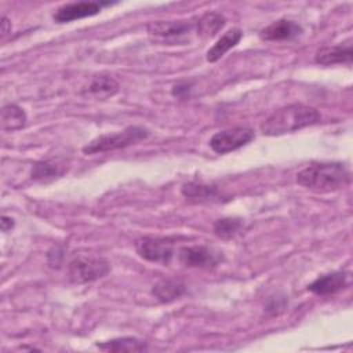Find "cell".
<instances>
[{"label":"cell","instance_id":"1","mask_svg":"<svg viewBox=\"0 0 353 353\" xmlns=\"http://www.w3.org/2000/svg\"><path fill=\"white\" fill-rule=\"evenodd\" d=\"M321 120L319 110L303 103H291L274 110L261 124V131L268 137H279L314 125Z\"/></svg>","mask_w":353,"mask_h":353},{"label":"cell","instance_id":"2","mask_svg":"<svg viewBox=\"0 0 353 353\" xmlns=\"http://www.w3.org/2000/svg\"><path fill=\"white\" fill-rule=\"evenodd\" d=\"M296 182L316 193H330L350 183V172L342 163H312L296 174Z\"/></svg>","mask_w":353,"mask_h":353},{"label":"cell","instance_id":"3","mask_svg":"<svg viewBox=\"0 0 353 353\" xmlns=\"http://www.w3.org/2000/svg\"><path fill=\"white\" fill-rule=\"evenodd\" d=\"M149 137V130L145 127L131 125L124 128L123 131L113 134H103L92 139L83 148L84 154H95L103 152H112L116 149L127 148L130 145H135Z\"/></svg>","mask_w":353,"mask_h":353},{"label":"cell","instance_id":"4","mask_svg":"<svg viewBox=\"0 0 353 353\" xmlns=\"http://www.w3.org/2000/svg\"><path fill=\"white\" fill-rule=\"evenodd\" d=\"M110 270V263L102 256L77 255L69 262V279L74 284L91 283L105 277Z\"/></svg>","mask_w":353,"mask_h":353},{"label":"cell","instance_id":"5","mask_svg":"<svg viewBox=\"0 0 353 353\" xmlns=\"http://www.w3.org/2000/svg\"><path fill=\"white\" fill-rule=\"evenodd\" d=\"M254 138V130L248 127H233L214 134L210 139V148L218 154H225L243 148Z\"/></svg>","mask_w":353,"mask_h":353},{"label":"cell","instance_id":"6","mask_svg":"<svg viewBox=\"0 0 353 353\" xmlns=\"http://www.w3.org/2000/svg\"><path fill=\"white\" fill-rule=\"evenodd\" d=\"M135 251L146 261L168 265L174 255V241L164 237H141L135 241Z\"/></svg>","mask_w":353,"mask_h":353},{"label":"cell","instance_id":"7","mask_svg":"<svg viewBox=\"0 0 353 353\" xmlns=\"http://www.w3.org/2000/svg\"><path fill=\"white\" fill-rule=\"evenodd\" d=\"M178 261L186 268H210L216 266L222 255L205 245H186L178 251Z\"/></svg>","mask_w":353,"mask_h":353},{"label":"cell","instance_id":"8","mask_svg":"<svg viewBox=\"0 0 353 353\" xmlns=\"http://www.w3.org/2000/svg\"><path fill=\"white\" fill-rule=\"evenodd\" d=\"M109 4L110 3H102V1H77V3L63 4L55 11L54 21L58 23H66L76 19L92 17L101 12V10Z\"/></svg>","mask_w":353,"mask_h":353},{"label":"cell","instance_id":"9","mask_svg":"<svg viewBox=\"0 0 353 353\" xmlns=\"http://www.w3.org/2000/svg\"><path fill=\"white\" fill-rule=\"evenodd\" d=\"M196 28V22L192 21H153L149 22L146 30L150 36L163 39V40H175Z\"/></svg>","mask_w":353,"mask_h":353},{"label":"cell","instance_id":"10","mask_svg":"<svg viewBox=\"0 0 353 353\" xmlns=\"http://www.w3.org/2000/svg\"><path fill=\"white\" fill-rule=\"evenodd\" d=\"M353 51H352V41L339 43L336 46H324L319 48L314 54V61L319 65L330 66L336 63L352 65Z\"/></svg>","mask_w":353,"mask_h":353},{"label":"cell","instance_id":"11","mask_svg":"<svg viewBox=\"0 0 353 353\" xmlns=\"http://www.w3.org/2000/svg\"><path fill=\"white\" fill-rule=\"evenodd\" d=\"M302 33V26L291 19H277L259 32V37L266 41L292 40Z\"/></svg>","mask_w":353,"mask_h":353},{"label":"cell","instance_id":"12","mask_svg":"<svg viewBox=\"0 0 353 353\" xmlns=\"http://www.w3.org/2000/svg\"><path fill=\"white\" fill-rule=\"evenodd\" d=\"M349 274L345 272H332L317 277L307 285V290L316 295H331L343 290L349 283Z\"/></svg>","mask_w":353,"mask_h":353},{"label":"cell","instance_id":"13","mask_svg":"<svg viewBox=\"0 0 353 353\" xmlns=\"http://www.w3.org/2000/svg\"><path fill=\"white\" fill-rule=\"evenodd\" d=\"M243 37V32L239 28H232L226 33H223L216 43L207 51V61L216 62L219 61L229 50L236 47Z\"/></svg>","mask_w":353,"mask_h":353},{"label":"cell","instance_id":"14","mask_svg":"<svg viewBox=\"0 0 353 353\" xmlns=\"http://www.w3.org/2000/svg\"><path fill=\"white\" fill-rule=\"evenodd\" d=\"M185 284L176 279H163L157 281L152 288L153 296L163 303H168L181 298L185 294Z\"/></svg>","mask_w":353,"mask_h":353},{"label":"cell","instance_id":"15","mask_svg":"<svg viewBox=\"0 0 353 353\" xmlns=\"http://www.w3.org/2000/svg\"><path fill=\"white\" fill-rule=\"evenodd\" d=\"M225 22L226 19L222 14L215 11H208L197 19L194 29L200 37L208 39V37H214L225 26Z\"/></svg>","mask_w":353,"mask_h":353},{"label":"cell","instance_id":"16","mask_svg":"<svg viewBox=\"0 0 353 353\" xmlns=\"http://www.w3.org/2000/svg\"><path fill=\"white\" fill-rule=\"evenodd\" d=\"M97 346L105 352H143L148 347L146 342L134 336L114 338L102 343H97Z\"/></svg>","mask_w":353,"mask_h":353},{"label":"cell","instance_id":"17","mask_svg":"<svg viewBox=\"0 0 353 353\" xmlns=\"http://www.w3.org/2000/svg\"><path fill=\"white\" fill-rule=\"evenodd\" d=\"M88 92L98 99H108L119 92V83L108 74H98L88 85Z\"/></svg>","mask_w":353,"mask_h":353},{"label":"cell","instance_id":"18","mask_svg":"<svg viewBox=\"0 0 353 353\" xmlns=\"http://www.w3.org/2000/svg\"><path fill=\"white\" fill-rule=\"evenodd\" d=\"M0 121L4 131H15L26 124V113L18 105L10 103L3 106Z\"/></svg>","mask_w":353,"mask_h":353},{"label":"cell","instance_id":"19","mask_svg":"<svg viewBox=\"0 0 353 353\" xmlns=\"http://www.w3.org/2000/svg\"><path fill=\"white\" fill-rule=\"evenodd\" d=\"M244 228V222L240 218H222L215 221L214 233L221 239H232L239 234Z\"/></svg>","mask_w":353,"mask_h":353},{"label":"cell","instance_id":"20","mask_svg":"<svg viewBox=\"0 0 353 353\" xmlns=\"http://www.w3.org/2000/svg\"><path fill=\"white\" fill-rule=\"evenodd\" d=\"M216 188L204 185V183H197V182H189L182 186V194L188 199H194V200H211L216 197Z\"/></svg>","mask_w":353,"mask_h":353},{"label":"cell","instance_id":"21","mask_svg":"<svg viewBox=\"0 0 353 353\" xmlns=\"http://www.w3.org/2000/svg\"><path fill=\"white\" fill-rule=\"evenodd\" d=\"M61 174H62V171L59 170V165L57 163L46 160V161H39L33 165L32 179L46 182V181H51V179L57 178Z\"/></svg>","mask_w":353,"mask_h":353},{"label":"cell","instance_id":"22","mask_svg":"<svg viewBox=\"0 0 353 353\" xmlns=\"http://www.w3.org/2000/svg\"><path fill=\"white\" fill-rule=\"evenodd\" d=\"M190 91V83H178L172 87V95L178 97V98H183L189 94Z\"/></svg>","mask_w":353,"mask_h":353},{"label":"cell","instance_id":"23","mask_svg":"<svg viewBox=\"0 0 353 353\" xmlns=\"http://www.w3.org/2000/svg\"><path fill=\"white\" fill-rule=\"evenodd\" d=\"M48 256H54V261H51L50 262V266L51 268H55V266H58L59 265V262H61V258H62V251H59L58 248H52L50 252H48Z\"/></svg>","mask_w":353,"mask_h":353},{"label":"cell","instance_id":"24","mask_svg":"<svg viewBox=\"0 0 353 353\" xmlns=\"http://www.w3.org/2000/svg\"><path fill=\"white\" fill-rule=\"evenodd\" d=\"M12 226H14L12 218H8V216L3 215V216H1V230H3V232H8V230L12 229Z\"/></svg>","mask_w":353,"mask_h":353},{"label":"cell","instance_id":"25","mask_svg":"<svg viewBox=\"0 0 353 353\" xmlns=\"http://www.w3.org/2000/svg\"><path fill=\"white\" fill-rule=\"evenodd\" d=\"M11 29V22L7 19V17L1 18V36H6Z\"/></svg>","mask_w":353,"mask_h":353}]
</instances>
